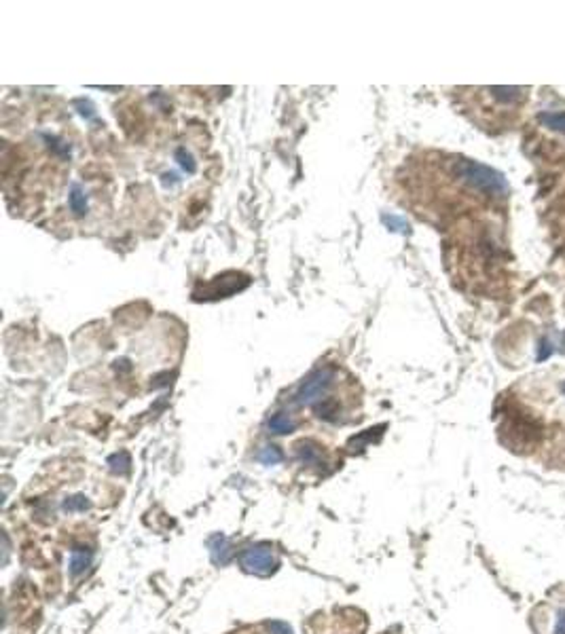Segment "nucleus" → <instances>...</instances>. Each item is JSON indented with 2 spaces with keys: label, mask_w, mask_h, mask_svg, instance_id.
Returning <instances> with one entry per match:
<instances>
[{
  "label": "nucleus",
  "mask_w": 565,
  "mask_h": 634,
  "mask_svg": "<svg viewBox=\"0 0 565 634\" xmlns=\"http://www.w3.org/2000/svg\"><path fill=\"white\" fill-rule=\"evenodd\" d=\"M456 174L468 184L472 186L475 191L479 193H485V195H508L510 186H508V180L496 172L493 167L489 165H483L479 161H470V159H462L456 163Z\"/></svg>",
  "instance_id": "nucleus-1"
},
{
  "label": "nucleus",
  "mask_w": 565,
  "mask_h": 634,
  "mask_svg": "<svg viewBox=\"0 0 565 634\" xmlns=\"http://www.w3.org/2000/svg\"><path fill=\"white\" fill-rule=\"evenodd\" d=\"M332 380H334V370H330V368L315 370L299 385L292 402L294 404H313V402L322 400V396L330 390Z\"/></svg>",
  "instance_id": "nucleus-2"
},
{
  "label": "nucleus",
  "mask_w": 565,
  "mask_h": 634,
  "mask_svg": "<svg viewBox=\"0 0 565 634\" xmlns=\"http://www.w3.org/2000/svg\"><path fill=\"white\" fill-rule=\"evenodd\" d=\"M297 457L303 465H322L324 463V455H322V448L311 442V440H303L299 442L297 446Z\"/></svg>",
  "instance_id": "nucleus-4"
},
{
  "label": "nucleus",
  "mask_w": 565,
  "mask_h": 634,
  "mask_svg": "<svg viewBox=\"0 0 565 634\" xmlns=\"http://www.w3.org/2000/svg\"><path fill=\"white\" fill-rule=\"evenodd\" d=\"M89 560H91V552L74 550V552H72V560H70V571H72V575L81 573V571L89 565Z\"/></svg>",
  "instance_id": "nucleus-8"
},
{
  "label": "nucleus",
  "mask_w": 565,
  "mask_h": 634,
  "mask_svg": "<svg viewBox=\"0 0 565 634\" xmlns=\"http://www.w3.org/2000/svg\"><path fill=\"white\" fill-rule=\"evenodd\" d=\"M269 630H273V632H278V634H290V628H288L286 623H282V621L269 623Z\"/></svg>",
  "instance_id": "nucleus-14"
},
{
  "label": "nucleus",
  "mask_w": 565,
  "mask_h": 634,
  "mask_svg": "<svg viewBox=\"0 0 565 634\" xmlns=\"http://www.w3.org/2000/svg\"><path fill=\"white\" fill-rule=\"evenodd\" d=\"M242 567L248 573L269 575L278 567V556L269 548H265V546H254V548H248L242 554Z\"/></svg>",
  "instance_id": "nucleus-3"
},
{
  "label": "nucleus",
  "mask_w": 565,
  "mask_h": 634,
  "mask_svg": "<svg viewBox=\"0 0 565 634\" xmlns=\"http://www.w3.org/2000/svg\"><path fill=\"white\" fill-rule=\"evenodd\" d=\"M70 207H72V212H76V214H85V209H87L85 195L81 193L79 186H74L72 193H70Z\"/></svg>",
  "instance_id": "nucleus-10"
},
{
  "label": "nucleus",
  "mask_w": 565,
  "mask_h": 634,
  "mask_svg": "<svg viewBox=\"0 0 565 634\" xmlns=\"http://www.w3.org/2000/svg\"><path fill=\"white\" fill-rule=\"evenodd\" d=\"M64 507H66L68 512H85L87 507H89V501H87L85 497L76 495V497H70V499L64 503Z\"/></svg>",
  "instance_id": "nucleus-11"
},
{
  "label": "nucleus",
  "mask_w": 565,
  "mask_h": 634,
  "mask_svg": "<svg viewBox=\"0 0 565 634\" xmlns=\"http://www.w3.org/2000/svg\"><path fill=\"white\" fill-rule=\"evenodd\" d=\"M552 634H565V609L559 611L557 621H554V628H552Z\"/></svg>",
  "instance_id": "nucleus-12"
},
{
  "label": "nucleus",
  "mask_w": 565,
  "mask_h": 634,
  "mask_svg": "<svg viewBox=\"0 0 565 634\" xmlns=\"http://www.w3.org/2000/svg\"><path fill=\"white\" fill-rule=\"evenodd\" d=\"M561 390H563V394H565V385H563V387H561Z\"/></svg>",
  "instance_id": "nucleus-15"
},
{
  "label": "nucleus",
  "mask_w": 565,
  "mask_h": 634,
  "mask_svg": "<svg viewBox=\"0 0 565 634\" xmlns=\"http://www.w3.org/2000/svg\"><path fill=\"white\" fill-rule=\"evenodd\" d=\"M550 353H552V349H550V340H542V343H540V353H538V359L542 361L544 357H550Z\"/></svg>",
  "instance_id": "nucleus-13"
},
{
  "label": "nucleus",
  "mask_w": 565,
  "mask_h": 634,
  "mask_svg": "<svg viewBox=\"0 0 565 634\" xmlns=\"http://www.w3.org/2000/svg\"><path fill=\"white\" fill-rule=\"evenodd\" d=\"M259 459L265 463V465H278V463H282V453H280V448H275V446H265L261 453H259Z\"/></svg>",
  "instance_id": "nucleus-9"
},
{
  "label": "nucleus",
  "mask_w": 565,
  "mask_h": 634,
  "mask_svg": "<svg viewBox=\"0 0 565 634\" xmlns=\"http://www.w3.org/2000/svg\"><path fill=\"white\" fill-rule=\"evenodd\" d=\"M489 91L493 93V97L502 104H512L519 102L525 95V87H489Z\"/></svg>",
  "instance_id": "nucleus-6"
},
{
  "label": "nucleus",
  "mask_w": 565,
  "mask_h": 634,
  "mask_svg": "<svg viewBox=\"0 0 565 634\" xmlns=\"http://www.w3.org/2000/svg\"><path fill=\"white\" fill-rule=\"evenodd\" d=\"M267 427H269L273 434L284 436V434H290V432L297 429V421H294L290 415H286V413H275V415L267 421Z\"/></svg>",
  "instance_id": "nucleus-5"
},
{
  "label": "nucleus",
  "mask_w": 565,
  "mask_h": 634,
  "mask_svg": "<svg viewBox=\"0 0 565 634\" xmlns=\"http://www.w3.org/2000/svg\"><path fill=\"white\" fill-rule=\"evenodd\" d=\"M540 123L552 132H559L565 136V112H540Z\"/></svg>",
  "instance_id": "nucleus-7"
}]
</instances>
